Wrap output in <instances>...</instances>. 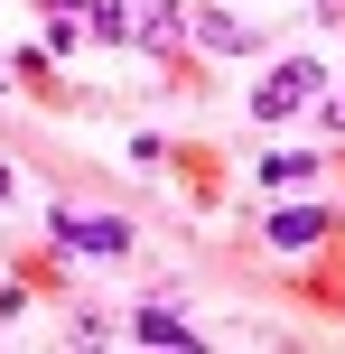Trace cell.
I'll use <instances>...</instances> for the list:
<instances>
[{
	"label": "cell",
	"instance_id": "6da1fadb",
	"mask_svg": "<svg viewBox=\"0 0 345 354\" xmlns=\"http://www.w3.org/2000/svg\"><path fill=\"white\" fill-rule=\"evenodd\" d=\"M317 93H327V66H317V56H280V66L252 84V112L261 122H290V112L317 103Z\"/></svg>",
	"mask_w": 345,
	"mask_h": 354
},
{
	"label": "cell",
	"instance_id": "7a4b0ae2",
	"mask_svg": "<svg viewBox=\"0 0 345 354\" xmlns=\"http://www.w3.org/2000/svg\"><path fill=\"white\" fill-rule=\"evenodd\" d=\"M47 233H56L66 252H93V261L131 252V224H112V214H47Z\"/></svg>",
	"mask_w": 345,
	"mask_h": 354
},
{
	"label": "cell",
	"instance_id": "3957f363",
	"mask_svg": "<svg viewBox=\"0 0 345 354\" xmlns=\"http://www.w3.org/2000/svg\"><path fill=\"white\" fill-rule=\"evenodd\" d=\"M327 233H336L327 205H290V214H271V243H280V252H308V243H327Z\"/></svg>",
	"mask_w": 345,
	"mask_h": 354
},
{
	"label": "cell",
	"instance_id": "277c9868",
	"mask_svg": "<svg viewBox=\"0 0 345 354\" xmlns=\"http://www.w3.org/2000/svg\"><path fill=\"white\" fill-rule=\"evenodd\" d=\"M131 37H140V47H178V37H187L178 0H131Z\"/></svg>",
	"mask_w": 345,
	"mask_h": 354
},
{
	"label": "cell",
	"instance_id": "5b68a950",
	"mask_svg": "<svg viewBox=\"0 0 345 354\" xmlns=\"http://www.w3.org/2000/svg\"><path fill=\"white\" fill-rule=\"evenodd\" d=\"M131 336H140V345H196V326H187L178 308H140V317H131Z\"/></svg>",
	"mask_w": 345,
	"mask_h": 354
},
{
	"label": "cell",
	"instance_id": "8992f818",
	"mask_svg": "<svg viewBox=\"0 0 345 354\" xmlns=\"http://www.w3.org/2000/svg\"><path fill=\"white\" fill-rule=\"evenodd\" d=\"M196 37H205V47H224V56H243V47H252V28H243L234 10H196Z\"/></svg>",
	"mask_w": 345,
	"mask_h": 354
},
{
	"label": "cell",
	"instance_id": "52a82bcc",
	"mask_svg": "<svg viewBox=\"0 0 345 354\" xmlns=\"http://www.w3.org/2000/svg\"><path fill=\"white\" fill-rule=\"evenodd\" d=\"M84 19H93V37H131V0H84Z\"/></svg>",
	"mask_w": 345,
	"mask_h": 354
},
{
	"label": "cell",
	"instance_id": "ba28073f",
	"mask_svg": "<svg viewBox=\"0 0 345 354\" xmlns=\"http://www.w3.org/2000/svg\"><path fill=\"white\" fill-rule=\"evenodd\" d=\"M37 10H47V19H75V10H84V0H37Z\"/></svg>",
	"mask_w": 345,
	"mask_h": 354
},
{
	"label": "cell",
	"instance_id": "9c48e42d",
	"mask_svg": "<svg viewBox=\"0 0 345 354\" xmlns=\"http://www.w3.org/2000/svg\"><path fill=\"white\" fill-rule=\"evenodd\" d=\"M0 196H10V168H0Z\"/></svg>",
	"mask_w": 345,
	"mask_h": 354
}]
</instances>
